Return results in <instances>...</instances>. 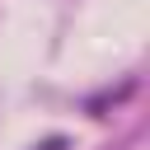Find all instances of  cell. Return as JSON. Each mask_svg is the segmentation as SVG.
I'll use <instances>...</instances> for the list:
<instances>
[{
	"mask_svg": "<svg viewBox=\"0 0 150 150\" xmlns=\"http://www.w3.org/2000/svg\"><path fill=\"white\" fill-rule=\"evenodd\" d=\"M38 150H66V136H52V141H42Z\"/></svg>",
	"mask_w": 150,
	"mask_h": 150,
	"instance_id": "cell-1",
	"label": "cell"
}]
</instances>
